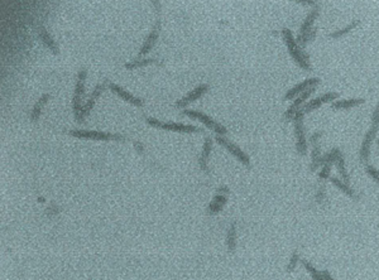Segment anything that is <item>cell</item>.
Listing matches in <instances>:
<instances>
[{
  "label": "cell",
  "mask_w": 379,
  "mask_h": 280,
  "mask_svg": "<svg viewBox=\"0 0 379 280\" xmlns=\"http://www.w3.org/2000/svg\"><path fill=\"white\" fill-rule=\"evenodd\" d=\"M282 38H283L286 46H287L288 53L291 55V57L294 58L295 62H296L298 66H300L302 70L305 71H311L312 67L310 64V56L305 52V49L301 48L298 44H297L296 40L292 36V32L287 28H283L282 29Z\"/></svg>",
  "instance_id": "1"
},
{
  "label": "cell",
  "mask_w": 379,
  "mask_h": 280,
  "mask_svg": "<svg viewBox=\"0 0 379 280\" xmlns=\"http://www.w3.org/2000/svg\"><path fill=\"white\" fill-rule=\"evenodd\" d=\"M379 130V104L376 105L373 110V114H372V124H370V128L368 130V133L365 134L363 139V143H361L360 150H359V158L363 163H367L368 159L370 156V148H372V143L373 140L376 139L377 133Z\"/></svg>",
  "instance_id": "2"
},
{
  "label": "cell",
  "mask_w": 379,
  "mask_h": 280,
  "mask_svg": "<svg viewBox=\"0 0 379 280\" xmlns=\"http://www.w3.org/2000/svg\"><path fill=\"white\" fill-rule=\"evenodd\" d=\"M87 76V71L80 70L79 75H77L76 86H75V94L74 99H72V109H74L75 119L79 122H83V106H81V99L85 92V80Z\"/></svg>",
  "instance_id": "3"
},
{
  "label": "cell",
  "mask_w": 379,
  "mask_h": 280,
  "mask_svg": "<svg viewBox=\"0 0 379 280\" xmlns=\"http://www.w3.org/2000/svg\"><path fill=\"white\" fill-rule=\"evenodd\" d=\"M303 115H305V113H303L302 110H300L294 118L295 135H296V148L297 153L301 154V156H305L306 153H307V140H306L305 126H303Z\"/></svg>",
  "instance_id": "4"
},
{
  "label": "cell",
  "mask_w": 379,
  "mask_h": 280,
  "mask_svg": "<svg viewBox=\"0 0 379 280\" xmlns=\"http://www.w3.org/2000/svg\"><path fill=\"white\" fill-rule=\"evenodd\" d=\"M184 114L185 115L190 116V118H192V119H196V120H199V121H201L202 124L206 125L209 129L214 130L215 133L219 135V137H223V135H225L228 133V130L225 126H223V125L219 124L217 121H215L212 118H210V116L206 115V114L200 113V111H196V110H184Z\"/></svg>",
  "instance_id": "5"
},
{
  "label": "cell",
  "mask_w": 379,
  "mask_h": 280,
  "mask_svg": "<svg viewBox=\"0 0 379 280\" xmlns=\"http://www.w3.org/2000/svg\"><path fill=\"white\" fill-rule=\"evenodd\" d=\"M147 122L153 126V128L162 129V130H168V131H176V133H199L200 129L193 126V125H185V124H178V122H163L159 121L157 119H153V118H148Z\"/></svg>",
  "instance_id": "6"
},
{
  "label": "cell",
  "mask_w": 379,
  "mask_h": 280,
  "mask_svg": "<svg viewBox=\"0 0 379 280\" xmlns=\"http://www.w3.org/2000/svg\"><path fill=\"white\" fill-rule=\"evenodd\" d=\"M70 134L72 137L80 139H92V140H123L124 138L119 134H110V133H103L96 130H71Z\"/></svg>",
  "instance_id": "7"
},
{
  "label": "cell",
  "mask_w": 379,
  "mask_h": 280,
  "mask_svg": "<svg viewBox=\"0 0 379 280\" xmlns=\"http://www.w3.org/2000/svg\"><path fill=\"white\" fill-rule=\"evenodd\" d=\"M316 91V87H311L309 88L307 91H305L303 94H301L298 98L296 99V100L294 101V104L291 105L290 107H288V110L284 113L283 115V119L286 120V121H291V120H294L295 115H296L300 110H302V105L305 104L306 100L311 96L314 92Z\"/></svg>",
  "instance_id": "8"
},
{
  "label": "cell",
  "mask_w": 379,
  "mask_h": 280,
  "mask_svg": "<svg viewBox=\"0 0 379 280\" xmlns=\"http://www.w3.org/2000/svg\"><path fill=\"white\" fill-rule=\"evenodd\" d=\"M320 82H321V81H320V79H317V77L305 80L303 82L298 83V85H296L295 87L291 88V90H288L287 94L284 95V100H294L295 98H298L301 94L307 91L309 88L316 87Z\"/></svg>",
  "instance_id": "9"
},
{
  "label": "cell",
  "mask_w": 379,
  "mask_h": 280,
  "mask_svg": "<svg viewBox=\"0 0 379 280\" xmlns=\"http://www.w3.org/2000/svg\"><path fill=\"white\" fill-rule=\"evenodd\" d=\"M216 140H217V143L220 144V145H223L224 148H227L228 152L230 153V154H232V156L235 157L236 159H238L239 161H242L243 164L247 165V167H249L251 165V160H249V157L245 154L244 152H243L240 148H239L238 145H235V144H232V141H229L228 139H225V138L223 137H219L217 135L216 137Z\"/></svg>",
  "instance_id": "10"
},
{
  "label": "cell",
  "mask_w": 379,
  "mask_h": 280,
  "mask_svg": "<svg viewBox=\"0 0 379 280\" xmlns=\"http://www.w3.org/2000/svg\"><path fill=\"white\" fill-rule=\"evenodd\" d=\"M339 99V94L337 92H327V94L322 95L320 98L314 99V100L309 101L307 104H305V106L302 107V111L305 114L311 113L314 110L318 109V107H321L324 104H327V102H334V101H337Z\"/></svg>",
  "instance_id": "11"
},
{
  "label": "cell",
  "mask_w": 379,
  "mask_h": 280,
  "mask_svg": "<svg viewBox=\"0 0 379 280\" xmlns=\"http://www.w3.org/2000/svg\"><path fill=\"white\" fill-rule=\"evenodd\" d=\"M209 88L210 87H209V85H206V83H202V85L197 86L195 90L189 92L186 96H184L182 99L177 100V102L174 104V106L177 107V109H184V107H186L189 104H191V102H193L195 100L201 98L202 95H205L206 92L209 91Z\"/></svg>",
  "instance_id": "12"
},
{
  "label": "cell",
  "mask_w": 379,
  "mask_h": 280,
  "mask_svg": "<svg viewBox=\"0 0 379 280\" xmlns=\"http://www.w3.org/2000/svg\"><path fill=\"white\" fill-rule=\"evenodd\" d=\"M109 88H110L111 92H114L115 95H118L119 98H122L123 100H126V102H129V104H132V105H134V106H138V107L143 106L144 102L142 99L135 98V96H133L132 94H129L126 90L122 88L120 86L115 85V83H109Z\"/></svg>",
  "instance_id": "13"
},
{
  "label": "cell",
  "mask_w": 379,
  "mask_h": 280,
  "mask_svg": "<svg viewBox=\"0 0 379 280\" xmlns=\"http://www.w3.org/2000/svg\"><path fill=\"white\" fill-rule=\"evenodd\" d=\"M159 28H161V21H157L156 25H154V28H153L152 31H150L149 36L147 37V40H144L143 43V46H142L141 51H139V56H146L148 55V53L150 52V49L154 47V44H156L157 40H158V36H159Z\"/></svg>",
  "instance_id": "14"
},
{
  "label": "cell",
  "mask_w": 379,
  "mask_h": 280,
  "mask_svg": "<svg viewBox=\"0 0 379 280\" xmlns=\"http://www.w3.org/2000/svg\"><path fill=\"white\" fill-rule=\"evenodd\" d=\"M318 13H320V9H318V4L316 6H314L311 9V12L309 13V16L306 17L305 21L302 23V25H301L300 28V33H298V37H297V40H300V38H302V37H305L306 34L309 33L310 31H311L312 25H314V23H315L316 18L318 17Z\"/></svg>",
  "instance_id": "15"
},
{
  "label": "cell",
  "mask_w": 379,
  "mask_h": 280,
  "mask_svg": "<svg viewBox=\"0 0 379 280\" xmlns=\"http://www.w3.org/2000/svg\"><path fill=\"white\" fill-rule=\"evenodd\" d=\"M104 88H105L104 83H99V85L95 87V90L92 91V94L90 95L89 100L86 101L85 106L83 107V119H85V116L89 115L90 111H91L92 107H94L95 102H96V100L100 98V95L103 94V91H104Z\"/></svg>",
  "instance_id": "16"
},
{
  "label": "cell",
  "mask_w": 379,
  "mask_h": 280,
  "mask_svg": "<svg viewBox=\"0 0 379 280\" xmlns=\"http://www.w3.org/2000/svg\"><path fill=\"white\" fill-rule=\"evenodd\" d=\"M364 99H348V100H337L331 104L333 110H342V109H352V107L359 106L364 104Z\"/></svg>",
  "instance_id": "17"
},
{
  "label": "cell",
  "mask_w": 379,
  "mask_h": 280,
  "mask_svg": "<svg viewBox=\"0 0 379 280\" xmlns=\"http://www.w3.org/2000/svg\"><path fill=\"white\" fill-rule=\"evenodd\" d=\"M211 146H212V140H211L210 138H208V139L205 140V144H204V149H202L201 157H200V159H199V164L204 172L209 171L208 159H209V156H210Z\"/></svg>",
  "instance_id": "18"
},
{
  "label": "cell",
  "mask_w": 379,
  "mask_h": 280,
  "mask_svg": "<svg viewBox=\"0 0 379 280\" xmlns=\"http://www.w3.org/2000/svg\"><path fill=\"white\" fill-rule=\"evenodd\" d=\"M311 164H310V169L311 172H316L318 169V167H321V150H320V145L317 144H314L312 145V154H311Z\"/></svg>",
  "instance_id": "19"
},
{
  "label": "cell",
  "mask_w": 379,
  "mask_h": 280,
  "mask_svg": "<svg viewBox=\"0 0 379 280\" xmlns=\"http://www.w3.org/2000/svg\"><path fill=\"white\" fill-rule=\"evenodd\" d=\"M40 38L41 40L46 44V47L51 51V52L55 53V55H58L57 44H56L55 40H52V37L49 36V33L44 29V28H40Z\"/></svg>",
  "instance_id": "20"
},
{
  "label": "cell",
  "mask_w": 379,
  "mask_h": 280,
  "mask_svg": "<svg viewBox=\"0 0 379 280\" xmlns=\"http://www.w3.org/2000/svg\"><path fill=\"white\" fill-rule=\"evenodd\" d=\"M49 99V95L48 94H44L41 96L40 100L36 102V105H34L33 110H32V113H31V120L32 121H37L38 119H40V116H41V113H42V109L43 106L47 104V101H48Z\"/></svg>",
  "instance_id": "21"
},
{
  "label": "cell",
  "mask_w": 379,
  "mask_h": 280,
  "mask_svg": "<svg viewBox=\"0 0 379 280\" xmlns=\"http://www.w3.org/2000/svg\"><path fill=\"white\" fill-rule=\"evenodd\" d=\"M334 164L337 165V172H339L340 177H341V180H344L345 183H349L350 180V177H349L348 172L345 169V160H344V156H342V153L340 152L339 154L335 158V161H334Z\"/></svg>",
  "instance_id": "22"
},
{
  "label": "cell",
  "mask_w": 379,
  "mask_h": 280,
  "mask_svg": "<svg viewBox=\"0 0 379 280\" xmlns=\"http://www.w3.org/2000/svg\"><path fill=\"white\" fill-rule=\"evenodd\" d=\"M330 182L333 183L334 186L337 187V188H339L340 191H342V192L345 193V195H348L349 197H352V198H357V197H358V196L355 195L354 189H353L352 187L349 186L348 183L344 182V180H339V178H337V177H331Z\"/></svg>",
  "instance_id": "23"
},
{
  "label": "cell",
  "mask_w": 379,
  "mask_h": 280,
  "mask_svg": "<svg viewBox=\"0 0 379 280\" xmlns=\"http://www.w3.org/2000/svg\"><path fill=\"white\" fill-rule=\"evenodd\" d=\"M359 24H360V20H359V19H354V20L350 23V24L346 25V27H344L342 29H337V31L333 32V33L329 34V37H330V38H333V40H337V38H340V37L348 34L349 32H352L353 29L358 27Z\"/></svg>",
  "instance_id": "24"
},
{
  "label": "cell",
  "mask_w": 379,
  "mask_h": 280,
  "mask_svg": "<svg viewBox=\"0 0 379 280\" xmlns=\"http://www.w3.org/2000/svg\"><path fill=\"white\" fill-rule=\"evenodd\" d=\"M227 203V196L224 195H217L216 197L214 198V201L210 203V207H209V211H210L211 215H215L219 211H221L224 204Z\"/></svg>",
  "instance_id": "25"
},
{
  "label": "cell",
  "mask_w": 379,
  "mask_h": 280,
  "mask_svg": "<svg viewBox=\"0 0 379 280\" xmlns=\"http://www.w3.org/2000/svg\"><path fill=\"white\" fill-rule=\"evenodd\" d=\"M153 62H154V58H144V60H134V61L128 62V63H126V70H135V68L148 66V64L153 63Z\"/></svg>",
  "instance_id": "26"
},
{
  "label": "cell",
  "mask_w": 379,
  "mask_h": 280,
  "mask_svg": "<svg viewBox=\"0 0 379 280\" xmlns=\"http://www.w3.org/2000/svg\"><path fill=\"white\" fill-rule=\"evenodd\" d=\"M227 245H228V249H229L230 251H234V250H235V245H236L235 223H232V226H230V228H229V231H228Z\"/></svg>",
  "instance_id": "27"
},
{
  "label": "cell",
  "mask_w": 379,
  "mask_h": 280,
  "mask_svg": "<svg viewBox=\"0 0 379 280\" xmlns=\"http://www.w3.org/2000/svg\"><path fill=\"white\" fill-rule=\"evenodd\" d=\"M302 264H303V266H305L306 270H307L310 273V275H311V277H312V279H314V280H324V278H322L321 273L316 270V269L314 268V266H312V265L310 264L309 261H306V260H302Z\"/></svg>",
  "instance_id": "28"
},
{
  "label": "cell",
  "mask_w": 379,
  "mask_h": 280,
  "mask_svg": "<svg viewBox=\"0 0 379 280\" xmlns=\"http://www.w3.org/2000/svg\"><path fill=\"white\" fill-rule=\"evenodd\" d=\"M298 260H300V255H298L297 253H294V255H292V258H291L290 262H288L287 265L288 273H291V271H294L295 269H296L297 264H298Z\"/></svg>",
  "instance_id": "29"
},
{
  "label": "cell",
  "mask_w": 379,
  "mask_h": 280,
  "mask_svg": "<svg viewBox=\"0 0 379 280\" xmlns=\"http://www.w3.org/2000/svg\"><path fill=\"white\" fill-rule=\"evenodd\" d=\"M365 171H367V173L369 174V176L372 177V178H373V180L379 184V171L378 169H377V168H374L373 165H367V167H365Z\"/></svg>",
  "instance_id": "30"
},
{
  "label": "cell",
  "mask_w": 379,
  "mask_h": 280,
  "mask_svg": "<svg viewBox=\"0 0 379 280\" xmlns=\"http://www.w3.org/2000/svg\"><path fill=\"white\" fill-rule=\"evenodd\" d=\"M322 133L321 131H317V133H314V134L310 137V143L314 145V144H317L318 143V140H320V138H321Z\"/></svg>",
  "instance_id": "31"
},
{
  "label": "cell",
  "mask_w": 379,
  "mask_h": 280,
  "mask_svg": "<svg viewBox=\"0 0 379 280\" xmlns=\"http://www.w3.org/2000/svg\"><path fill=\"white\" fill-rule=\"evenodd\" d=\"M324 196H325L324 188L318 189V193H317V196H316V198H317V201L318 202H322V200H324Z\"/></svg>",
  "instance_id": "32"
},
{
  "label": "cell",
  "mask_w": 379,
  "mask_h": 280,
  "mask_svg": "<svg viewBox=\"0 0 379 280\" xmlns=\"http://www.w3.org/2000/svg\"><path fill=\"white\" fill-rule=\"evenodd\" d=\"M321 275H322V278H324V280H334L333 277L330 275V273H329L327 270L321 271Z\"/></svg>",
  "instance_id": "33"
},
{
  "label": "cell",
  "mask_w": 379,
  "mask_h": 280,
  "mask_svg": "<svg viewBox=\"0 0 379 280\" xmlns=\"http://www.w3.org/2000/svg\"><path fill=\"white\" fill-rule=\"evenodd\" d=\"M227 193H229V189L225 188V187H223V188H219V191H217V195H227Z\"/></svg>",
  "instance_id": "34"
},
{
  "label": "cell",
  "mask_w": 379,
  "mask_h": 280,
  "mask_svg": "<svg viewBox=\"0 0 379 280\" xmlns=\"http://www.w3.org/2000/svg\"><path fill=\"white\" fill-rule=\"evenodd\" d=\"M152 4L156 6V8H159V1H152Z\"/></svg>",
  "instance_id": "35"
},
{
  "label": "cell",
  "mask_w": 379,
  "mask_h": 280,
  "mask_svg": "<svg viewBox=\"0 0 379 280\" xmlns=\"http://www.w3.org/2000/svg\"><path fill=\"white\" fill-rule=\"evenodd\" d=\"M377 144H378V148H379V140H377Z\"/></svg>",
  "instance_id": "36"
}]
</instances>
